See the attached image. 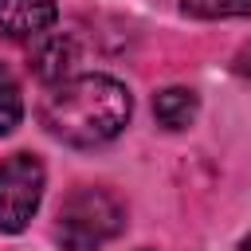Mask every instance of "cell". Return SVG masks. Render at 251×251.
Here are the masks:
<instances>
[{
	"label": "cell",
	"instance_id": "cell-1",
	"mask_svg": "<svg viewBox=\"0 0 251 251\" xmlns=\"http://www.w3.org/2000/svg\"><path fill=\"white\" fill-rule=\"evenodd\" d=\"M129 90L110 75H75L63 78L39 106V118L51 137L90 149L114 141L129 122Z\"/></svg>",
	"mask_w": 251,
	"mask_h": 251
},
{
	"label": "cell",
	"instance_id": "cell-2",
	"mask_svg": "<svg viewBox=\"0 0 251 251\" xmlns=\"http://www.w3.org/2000/svg\"><path fill=\"white\" fill-rule=\"evenodd\" d=\"M126 227V204L106 188H75L59 204L55 239L63 251H98Z\"/></svg>",
	"mask_w": 251,
	"mask_h": 251
},
{
	"label": "cell",
	"instance_id": "cell-3",
	"mask_svg": "<svg viewBox=\"0 0 251 251\" xmlns=\"http://www.w3.org/2000/svg\"><path fill=\"white\" fill-rule=\"evenodd\" d=\"M43 184H47V173L31 153H16L0 165V231L16 235L31 224L43 200Z\"/></svg>",
	"mask_w": 251,
	"mask_h": 251
},
{
	"label": "cell",
	"instance_id": "cell-4",
	"mask_svg": "<svg viewBox=\"0 0 251 251\" xmlns=\"http://www.w3.org/2000/svg\"><path fill=\"white\" fill-rule=\"evenodd\" d=\"M59 20L55 0H0V35L4 39H39Z\"/></svg>",
	"mask_w": 251,
	"mask_h": 251
},
{
	"label": "cell",
	"instance_id": "cell-5",
	"mask_svg": "<svg viewBox=\"0 0 251 251\" xmlns=\"http://www.w3.org/2000/svg\"><path fill=\"white\" fill-rule=\"evenodd\" d=\"M75 63H78V43H75L67 31H47V35H39L35 47H31V59H27V67H31L35 78H43V82L67 78Z\"/></svg>",
	"mask_w": 251,
	"mask_h": 251
},
{
	"label": "cell",
	"instance_id": "cell-6",
	"mask_svg": "<svg viewBox=\"0 0 251 251\" xmlns=\"http://www.w3.org/2000/svg\"><path fill=\"white\" fill-rule=\"evenodd\" d=\"M196 110H200V102H196V94H192L188 86H165V90H157V98H153V114H157V122H161L165 129H184V126H192Z\"/></svg>",
	"mask_w": 251,
	"mask_h": 251
},
{
	"label": "cell",
	"instance_id": "cell-7",
	"mask_svg": "<svg viewBox=\"0 0 251 251\" xmlns=\"http://www.w3.org/2000/svg\"><path fill=\"white\" fill-rule=\"evenodd\" d=\"M20 118H24L20 86H16L12 71H8V67H0V137H4V133H12V129L20 126Z\"/></svg>",
	"mask_w": 251,
	"mask_h": 251
},
{
	"label": "cell",
	"instance_id": "cell-8",
	"mask_svg": "<svg viewBox=\"0 0 251 251\" xmlns=\"http://www.w3.org/2000/svg\"><path fill=\"white\" fill-rule=\"evenodd\" d=\"M180 4L200 20H227V16L251 20V0H180Z\"/></svg>",
	"mask_w": 251,
	"mask_h": 251
},
{
	"label": "cell",
	"instance_id": "cell-9",
	"mask_svg": "<svg viewBox=\"0 0 251 251\" xmlns=\"http://www.w3.org/2000/svg\"><path fill=\"white\" fill-rule=\"evenodd\" d=\"M235 71L251 78V47H247V51H239V59H235Z\"/></svg>",
	"mask_w": 251,
	"mask_h": 251
},
{
	"label": "cell",
	"instance_id": "cell-10",
	"mask_svg": "<svg viewBox=\"0 0 251 251\" xmlns=\"http://www.w3.org/2000/svg\"><path fill=\"white\" fill-rule=\"evenodd\" d=\"M239 251H251V235H247V239H243V243H239Z\"/></svg>",
	"mask_w": 251,
	"mask_h": 251
}]
</instances>
